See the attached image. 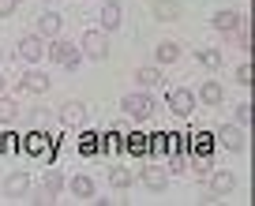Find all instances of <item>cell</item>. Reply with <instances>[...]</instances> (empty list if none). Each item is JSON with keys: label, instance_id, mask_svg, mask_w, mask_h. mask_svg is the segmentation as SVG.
<instances>
[{"label": "cell", "instance_id": "38", "mask_svg": "<svg viewBox=\"0 0 255 206\" xmlns=\"http://www.w3.org/2000/svg\"><path fill=\"white\" fill-rule=\"evenodd\" d=\"M75 4H83V0H75Z\"/></svg>", "mask_w": 255, "mask_h": 206}, {"label": "cell", "instance_id": "14", "mask_svg": "<svg viewBox=\"0 0 255 206\" xmlns=\"http://www.w3.org/2000/svg\"><path fill=\"white\" fill-rule=\"evenodd\" d=\"M98 19H102V30H109V34L120 30V23H124V8H120V0H105Z\"/></svg>", "mask_w": 255, "mask_h": 206}, {"label": "cell", "instance_id": "33", "mask_svg": "<svg viewBox=\"0 0 255 206\" xmlns=\"http://www.w3.org/2000/svg\"><path fill=\"white\" fill-rule=\"evenodd\" d=\"M19 11V0H0V19H11Z\"/></svg>", "mask_w": 255, "mask_h": 206}, {"label": "cell", "instance_id": "17", "mask_svg": "<svg viewBox=\"0 0 255 206\" xmlns=\"http://www.w3.org/2000/svg\"><path fill=\"white\" fill-rule=\"evenodd\" d=\"M233 188H237V176H233L229 169H214V173H210V191H214V195H229Z\"/></svg>", "mask_w": 255, "mask_h": 206}, {"label": "cell", "instance_id": "24", "mask_svg": "<svg viewBox=\"0 0 255 206\" xmlns=\"http://www.w3.org/2000/svg\"><path fill=\"white\" fill-rule=\"evenodd\" d=\"M191 154L210 158V154H214V135H210V131H195V135H191Z\"/></svg>", "mask_w": 255, "mask_h": 206}, {"label": "cell", "instance_id": "3", "mask_svg": "<svg viewBox=\"0 0 255 206\" xmlns=\"http://www.w3.org/2000/svg\"><path fill=\"white\" fill-rule=\"evenodd\" d=\"M79 53L90 56V60H105V56H109V34H105L102 26H94V30H83Z\"/></svg>", "mask_w": 255, "mask_h": 206}, {"label": "cell", "instance_id": "28", "mask_svg": "<svg viewBox=\"0 0 255 206\" xmlns=\"http://www.w3.org/2000/svg\"><path fill=\"white\" fill-rule=\"evenodd\" d=\"M79 150L87 154V158H94V154H98V135H94V131H83V139H79Z\"/></svg>", "mask_w": 255, "mask_h": 206}, {"label": "cell", "instance_id": "29", "mask_svg": "<svg viewBox=\"0 0 255 206\" xmlns=\"http://www.w3.org/2000/svg\"><path fill=\"white\" fill-rule=\"evenodd\" d=\"M233 79H237L240 83V87H252V64H237V72H233Z\"/></svg>", "mask_w": 255, "mask_h": 206}, {"label": "cell", "instance_id": "4", "mask_svg": "<svg viewBox=\"0 0 255 206\" xmlns=\"http://www.w3.org/2000/svg\"><path fill=\"white\" fill-rule=\"evenodd\" d=\"M64 173L60 169H45V176H41V191H38V199L34 203H56L60 199V191H64Z\"/></svg>", "mask_w": 255, "mask_h": 206}, {"label": "cell", "instance_id": "34", "mask_svg": "<svg viewBox=\"0 0 255 206\" xmlns=\"http://www.w3.org/2000/svg\"><path fill=\"white\" fill-rule=\"evenodd\" d=\"M4 143H0V150H19V135L15 131H8V135H0Z\"/></svg>", "mask_w": 255, "mask_h": 206}, {"label": "cell", "instance_id": "6", "mask_svg": "<svg viewBox=\"0 0 255 206\" xmlns=\"http://www.w3.org/2000/svg\"><path fill=\"white\" fill-rule=\"evenodd\" d=\"M41 56H45V38H38V34H26V38H19V49H15V60H26V64H38Z\"/></svg>", "mask_w": 255, "mask_h": 206}, {"label": "cell", "instance_id": "30", "mask_svg": "<svg viewBox=\"0 0 255 206\" xmlns=\"http://www.w3.org/2000/svg\"><path fill=\"white\" fill-rule=\"evenodd\" d=\"M191 169H195L199 176H207L210 169H214V161H210V158H199V154H191Z\"/></svg>", "mask_w": 255, "mask_h": 206}, {"label": "cell", "instance_id": "15", "mask_svg": "<svg viewBox=\"0 0 255 206\" xmlns=\"http://www.w3.org/2000/svg\"><path fill=\"white\" fill-rule=\"evenodd\" d=\"M26 191H30V176H26L23 169H15V173L4 176V195L8 199H23Z\"/></svg>", "mask_w": 255, "mask_h": 206}, {"label": "cell", "instance_id": "18", "mask_svg": "<svg viewBox=\"0 0 255 206\" xmlns=\"http://www.w3.org/2000/svg\"><path fill=\"white\" fill-rule=\"evenodd\" d=\"M154 60H158V68H165V64H176L180 60V45H176V41H158V45H154Z\"/></svg>", "mask_w": 255, "mask_h": 206}, {"label": "cell", "instance_id": "10", "mask_svg": "<svg viewBox=\"0 0 255 206\" xmlns=\"http://www.w3.org/2000/svg\"><path fill=\"white\" fill-rule=\"evenodd\" d=\"M19 90H26V94H49V75L41 68H30V72L19 75Z\"/></svg>", "mask_w": 255, "mask_h": 206}, {"label": "cell", "instance_id": "9", "mask_svg": "<svg viewBox=\"0 0 255 206\" xmlns=\"http://www.w3.org/2000/svg\"><path fill=\"white\" fill-rule=\"evenodd\" d=\"M56 120H60L64 127H83L87 124V105L83 102H64L60 109H56Z\"/></svg>", "mask_w": 255, "mask_h": 206}, {"label": "cell", "instance_id": "12", "mask_svg": "<svg viewBox=\"0 0 255 206\" xmlns=\"http://www.w3.org/2000/svg\"><path fill=\"white\" fill-rule=\"evenodd\" d=\"M210 23H214V30H218V34H237L240 26H244V15H240V11L222 8V11H214V19H210Z\"/></svg>", "mask_w": 255, "mask_h": 206}, {"label": "cell", "instance_id": "1", "mask_svg": "<svg viewBox=\"0 0 255 206\" xmlns=\"http://www.w3.org/2000/svg\"><path fill=\"white\" fill-rule=\"evenodd\" d=\"M120 109H124V116H131L135 124H143V120H150L154 112H158V105H154V98L146 94V90H135V94L120 98Z\"/></svg>", "mask_w": 255, "mask_h": 206}, {"label": "cell", "instance_id": "5", "mask_svg": "<svg viewBox=\"0 0 255 206\" xmlns=\"http://www.w3.org/2000/svg\"><path fill=\"white\" fill-rule=\"evenodd\" d=\"M169 112H176V116H191L195 112V90H188V87H176V90H169Z\"/></svg>", "mask_w": 255, "mask_h": 206}, {"label": "cell", "instance_id": "37", "mask_svg": "<svg viewBox=\"0 0 255 206\" xmlns=\"http://www.w3.org/2000/svg\"><path fill=\"white\" fill-rule=\"evenodd\" d=\"M4 87H8V79H4V75H0V94H4Z\"/></svg>", "mask_w": 255, "mask_h": 206}, {"label": "cell", "instance_id": "8", "mask_svg": "<svg viewBox=\"0 0 255 206\" xmlns=\"http://www.w3.org/2000/svg\"><path fill=\"white\" fill-rule=\"evenodd\" d=\"M135 180L143 184V188H150V191H161V188H169V169H161V165H143L135 173Z\"/></svg>", "mask_w": 255, "mask_h": 206}, {"label": "cell", "instance_id": "19", "mask_svg": "<svg viewBox=\"0 0 255 206\" xmlns=\"http://www.w3.org/2000/svg\"><path fill=\"white\" fill-rule=\"evenodd\" d=\"M131 184H135V173H131V169H120V165L109 169V188L113 191H128Z\"/></svg>", "mask_w": 255, "mask_h": 206}, {"label": "cell", "instance_id": "31", "mask_svg": "<svg viewBox=\"0 0 255 206\" xmlns=\"http://www.w3.org/2000/svg\"><path fill=\"white\" fill-rule=\"evenodd\" d=\"M233 116H237V124H240V127H244V124H248V120H252V105H248V102H240V105H237V109H233Z\"/></svg>", "mask_w": 255, "mask_h": 206}, {"label": "cell", "instance_id": "16", "mask_svg": "<svg viewBox=\"0 0 255 206\" xmlns=\"http://www.w3.org/2000/svg\"><path fill=\"white\" fill-rule=\"evenodd\" d=\"M150 11H154L158 23H176V19H180V4H176V0H154Z\"/></svg>", "mask_w": 255, "mask_h": 206}, {"label": "cell", "instance_id": "23", "mask_svg": "<svg viewBox=\"0 0 255 206\" xmlns=\"http://www.w3.org/2000/svg\"><path fill=\"white\" fill-rule=\"evenodd\" d=\"M64 188L72 191L75 199H94V180H90V176H72Z\"/></svg>", "mask_w": 255, "mask_h": 206}, {"label": "cell", "instance_id": "2", "mask_svg": "<svg viewBox=\"0 0 255 206\" xmlns=\"http://www.w3.org/2000/svg\"><path fill=\"white\" fill-rule=\"evenodd\" d=\"M214 143L222 146V150H229V154H244L248 150V135H244V127L240 124H222V127H214Z\"/></svg>", "mask_w": 255, "mask_h": 206}, {"label": "cell", "instance_id": "21", "mask_svg": "<svg viewBox=\"0 0 255 206\" xmlns=\"http://www.w3.org/2000/svg\"><path fill=\"white\" fill-rule=\"evenodd\" d=\"M124 150L131 154V158H146V154H150V143H146V135L131 131V135H124Z\"/></svg>", "mask_w": 255, "mask_h": 206}, {"label": "cell", "instance_id": "20", "mask_svg": "<svg viewBox=\"0 0 255 206\" xmlns=\"http://www.w3.org/2000/svg\"><path fill=\"white\" fill-rule=\"evenodd\" d=\"M109 150H124V135H120V127H109L105 135H98V154H109Z\"/></svg>", "mask_w": 255, "mask_h": 206}, {"label": "cell", "instance_id": "7", "mask_svg": "<svg viewBox=\"0 0 255 206\" xmlns=\"http://www.w3.org/2000/svg\"><path fill=\"white\" fill-rule=\"evenodd\" d=\"M45 56H49V64H68L72 56H79V45L68 38H53V41H45Z\"/></svg>", "mask_w": 255, "mask_h": 206}, {"label": "cell", "instance_id": "25", "mask_svg": "<svg viewBox=\"0 0 255 206\" xmlns=\"http://www.w3.org/2000/svg\"><path fill=\"white\" fill-rule=\"evenodd\" d=\"M15 120H19V102L0 94V124H15Z\"/></svg>", "mask_w": 255, "mask_h": 206}, {"label": "cell", "instance_id": "32", "mask_svg": "<svg viewBox=\"0 0 255 206\" xmlns=\"http://www.w3.org/2000/svg\"><path fill=\"white\" fill-rule=\"evenodd\" d=\"M30 124H34V131L49 127V112H45V109H34V112H30Z\"/></svg>", "mask_w": 255, "mask_h": 206}, {"label": "cell", "instance_id": "11", "mask_svg": "<svg viewBox=\"0 0 255 206\" xmlns=\"http://www.w3.org/2000/svg\"><path fill=\"white\" fill-rule=\"evenodd\" d=\"M60 26H64V19L56 15V11H41L34 34H38V38H45V41H53V38H60Z\"/></svg>", "mask_w": 255, "mask_h": 206}, {"label": "cell", "instance_id": "13", "mask_svg": "<svg viewBox=\"0 0 255 206\" xmlns=\"http://www.w3.org/2000/svg\"><path fill=\"white\" fill-rule=\"evenodd\" d=\"M225 102V87L218 79L199 83V94H195V105H222Z\"/></svg>", "mask_w": 255, "mask_h": 206}, {"label": "cell", "instance_id": "26", "mask_svg": "<svg viewBox=\"0 0 255 206\" xmlns=\"http://www.w3.org/2000/svg\"><path fill=\"white\" fill-rule=\"evenodd\" d=\"M135 79H139V87H143V90H150V87H158V83H161V68H158V64H150V68H139Z\"/></svg>", "mask_w": 255, "mask_h": 206}, {"label": "cell", "instance_id": "27", "mask_svg": "<svg viewBox=\"0 0 255 206\" xmlns=\"http://www.w3.org/2000/svg\"><path fill=\"white\" fill-rule=\"evenodd\" d=\"M195 56H199V64H203V68H210V72H218V68L225 64V56L218 53V49H195Z\"/></svg>", "mask_w": 255, "mask_h": 206}, {"label": "cell", "instance_id": "36", "mask_svg": "<svg viewBox=\"0 0 255 206\" xmlns=\"http://www.w3.org/2000/svg\"><path fill=\"white\" fill-rule=\"evenodd\" d=\"M184 165H188V158H184V154H176L173 165H169V173H184Z\"/></svg>", "mask_w": 255, "mask_h": 206}, {"label": "cell", "instance_id": "35", "mask_svg": "<svg viewBox=\"0 0 255 206\" xmlns=\"http://www.w3.org/2000/svg\"><path fill=\"white\" fill-rule=\"evenodd\" d=\"M237 45L244 49V53L252 49V34H248V26H240V30H237Z\"/></svg>", "mask_w": 255, "mask_h": 206}, {"label": "cell", "instance_id": "22", "mask_svg": "<svg viewBox=\"0 0 255 206\" xmlns=\"http://www.w3.org/2000/svg\"><path fill=\"white\" fill-rule=\"evenodd\" d=\"M146 143H150V154H173V146H176V135L154 131V135H146Z\"/></svg>", "mask_w": 255, "mask_h": 206}]
</instances>
